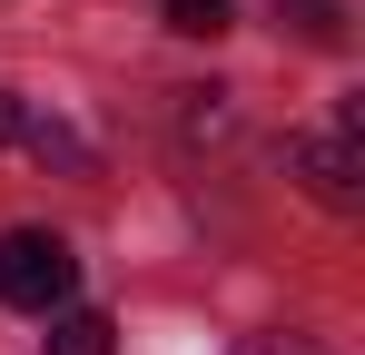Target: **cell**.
Listing matches in <instances>:
<instances>
[{"label": "cell", "mask_w": 365, "mask_h": 355, "mask_svg": "<svg viewBox=\"0 0 365 355\" xmlns=\"http://www.w3.org/2000/svg\"><path fill=\"white\" fill-rule=\"evenodd\" d=\"M69 287H79V257H69L60 227H10V237H0V306H20V316H60Z\"/></svg>", "instance_id": "6da1fadb"}, {"label": "cell", "mask_w": 365, "mask_h": 355, "mask_svg": "<svg viewBox=\"0 0 365 355\" xmlns=\"http://www.w3.org/2000/svg\"><path fill=\"white\" fill-rule=\"evenodd\" d=\"M365 99H346L336 109V128H306V138H287V178H306V197H326V207H356L365 197Z\"/></svg>", "instance_id": "7a4b0ae2"}, {"label": "cell", "mask_w": 365, "mask_h": 355, "mask_svg": "<svg viewBox=\"0 0 365 355\" xmlns=\"http://www.w3.org/2000/svg\"><path fill=\"white\" fill-rule=\"evenodd\" d=\"M0 148H30L40 168H89V148H79V128L50 109H30L20 89H0Z\"/></svg>", "instance_id": "3957f363"}, {"label": "cell", "mask_w": 365, "mask_h": 355, "mask_svg": "<svg viewBox=\"0 0 365 355\" xmlns=\"http://www.w3.org/2000/svg\"><path fill=\"white\" fill-rule=\"evenodd\" d=\"M40 355H119V326H109L99 306H60L50 336H40Z\"/></svg>", "instance_id": "277c9868"}, {"label": "cell", "mask_w": 365, "mask_h": 355, "mask_svg": "<svg viewBox=\"0 0 365 355\" xmlns=\"http://www.w3.org/2000/svg\"><path fill=\"white\" fill-rule=\"evenodd\" d=\"M168 30H178V40H227L237 10H227V0H168Z\"/></svg>", "instance_id": "5b68a950"}, {"label": "cell", "mask_w": 365, "mask_h": 355, "mask_svg": "<svg viewBox=\"0 0 365 355\" xmlns=\"http://www.w3.org/2000/svg\"><path fill=\"white\" fill-rule=\"evenodd\" d=\"M277 10L297 20L306 40H346V10H336V0H277Z\"/></svg>", "instance_id": "8992f818"}]
</instances>
